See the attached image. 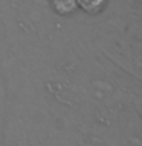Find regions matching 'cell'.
Returning a JSON list of instances; mask_svg holds the SVG:
<instances>
[{"label": "cell", "mask_w": 142, "mask_h": 146, "mask_svg": "<svg viewBox=\"0 0 142 146\" xmlns=\"http://www.w3.org/2000/svg\"><path fill=\"white\" fill-rule=\"evenodd\" d=\"M17 58L35 78L49 102L87 141L121 114L142 110V81L98 52L82 20L70 38L43 56Z\"/></svg>", "instance_id": "6da1fadb"}, {"label": "cell", "mask_w": 142, "mask_h": 146, "mask_svg": "<svg viewBox=\"0 0 142 146\" xmlns=\"http://www.w3.org/2000/svg\"><path fill=\"white\" fill-rule=\"evenodd\" d=\"M5 82V114L0 146H90L46 98L27 67L0 50Z\"/></svg>", "instance_id": "7a4b0ae2"}, {"label": "cell", "mask_w": 142, "mask_h": 146, "mask_svg": "<svg viewBox=\"0 0 142 146\" xmlns=\"http://www.w3.org/2000/svg\"><path fill=\"white\" fill-rule=\"evenodd\" d=\"M3 23L2 50L17 56H43L75 34L78 18L61 20L48 0H0Z\"/></svg>", "instance_id": "3957f363"}, {"label": "cell", "mask_w": 142, "mask_h": 146, "mask_svg": "<svg viewBox=\"0 0 142 146\" xmlns=\"http://www.w3.org/2000/svg\"><path fill=\"white\" fill-rule=\"evenodd\" d=\"M87 25L90 41L98 52L121 70L141 79L142 0H112L107 14Z\"/></svg>", "instance_id": "277c9868"}, {"label": "cell", "mask_w": 142, "mask_h": 146, "mask_svg": "<svg viewBox=\"0 0 142 146\" xmlns=\"http://www.w3.org/2000/svg\"><path fill=\"white\" fill-rule=\"evenodd\" d=\"M112 0H76L78 17L87 23L102 18L110 9Z\"/></svg>", "instance_id": "5b68a950"}, {"label": "cell", "mask_w": 142, "mask_h": 146, "mask_svg": "<svg viewBox=\"0 0 142 146\" xmlns=\"http://www.w3.org/2000/svg\"><path fill=\"white\" fill-rule=\"evenodd\" d=\"M49 8L61 20H75L78 17L76 0H48Z\"/></svg>", "instance_id": "8992f818"}, {"label": "cell", "mask_w": 142, "mask_h": 146, "mask_svg": "<svg viewBox=\"0 0 142 146\" xmlns=\"http://www.w3.org/2000/svg\"><path fill=\"white\" fill-rule=\"evenodd\" d=\"M3 114H5V82L0 66V143H2V128H3Z\"/></svg>", "instance_id": "52a82bcc"}, {"label": "cell", "mask_w": 142, "mask_h": 146, "mask_svg": "<svg viewBox=\"0 0 142 146\" xmlns=\"http://www.w3.org/2000/svg\"><path fill=\"white\" fill-rule=\"evenodd\" d=\"M0 21H2V12H0Z\"/></svg>", "instance_id": "ba28073f"}]
</instances>
